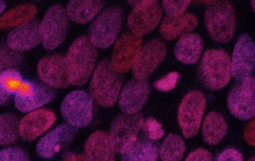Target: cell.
<instances>
[{
    "instance_id": "277c9868",
    "label": "cell",
    "mask_w": 255,
    "mask_h": 161,
    "mask_svg": "<svg viewBox=\"0 0 255 161\" xmlns=\"http://www.w3.org/2000/svg\"><path fill=\"white\" fill-rule=\"evenodd\" d=\"M205 22L210 36L216 41L229 42L235 32L236 17L229 1H218L206 9Z\"/></svg>"
},
{
    "instance_id": "d4e9b609",
    "label": "cell",
    "mask_w": 255,
    "mask_h": 161,
    "mask_svg": "<svg viewBox=\"0 0 255 161\" xmlns=\"http://www.w3.org/2000/svg\"><path fill=\"white\" fill-rule=\"evenodd\" d=\"M227 124L223 116L217 112H210L205 118L203 137L208 145H216L227 135Z\"/></svg>"
},
{
    "instance_id": "e0dca14e",
    "label": "cell",
    "mask_w": 255,
    "mask_h": 161,
    "mask_svg": "<svg viewBox=\"0 0 255 161\" xmlns=\"http://www.w3.org/2000/svg\"><path fill=\"white\" fill-rule=\"evenodd\" d=\"M74 135L73 128L61 124L40 140L36 151L42 158L51 159L70 143Z\"/></svg>"
},
{
    "instance_id": "d6986e66",
    "label": "cell",
    "mask_w": 255,
    "mask_h": 161,
    "mask_svg": "<svg viewBox=\"0 0 255 161\" xmlns=\"http://www.w3.org/2000/svg\"><path fill=\"white\" fill-rule=\"evenodd\" d=\"M115 152L107 134L96 132L87 141L84 161H115Z\"/></svg>"
},
{
    "instance_id": "ac0fdd59",
    "label": "cell",
    "mask_w": 255,
    "mask_h": 161,
    "mask_svg": "<svg viewBox=\"0 0 255 161\" xmlns=\"http://www.w3.org/2000/svg\"><path fill=\"white\" fill-rule=\"evenodd\" d=\"M56 116L53 112L40 110L25 116L20 122V134L26 141H32L53 126Z\"/></svg>"
},
{
    "instance_id": "836d02e7",
    "label": "cell",
    "mask_w": 255,
    "mask_h": 161,
    "mask_svg": "<svg viewBox=\"0 0 255 161\" xmlns=\"http://www.w3.org/2000/svg\"><path fill=\"white\" fill-rule=\"evenodd\" d=\"M189 1H164L163 5L168 15L178 16L183 14L187 7L189 6Z\"/></svg>"
},
{
    "instance_id": "ba28073f",
    "label": "cell",
    "mask_w": 255,
    "mask_h": 161,
    "mask_svg": "<svg viewBox=\"0 0 255 161\" xmlns=\"http://www.w3.org/2000/svg\"><path fill=\"white\" fill-rule=\"evenodd\" d=\"M144 119L141 114H125L119 116L112 124L110 140L115 151L123 153L138 138Z\"/></svg>"
},
{
    "instance_id": "cb8c5ba5",
    "label": "cell",
    "mask_w": 255,
    "mask_h": 161,
    "mask_svg": "<svg viewBox=\"0 0 255 161\" xmlns=\"http://www.w3.org/2000/svg\"><path fill=\"white\" fill-rule=\"evenodd\" d=\"M121 154V161H156L158 149L151 142L138 138Z\"/></svg>"
},
{
    "instance_id": "f546056e",
    "label": "cell",
    "mask_w": 255,
    "mask_h": 161,
    "mask_svg": "<svg viewBox=\"0 0 255 161\" xmlns=\"http://www.w3.org/2000/svg\"><path fill=\"white\" fill-rule=\"evenodd\" d=\"M142 130L147 136L148 139L152 141L161 139L165 135V132L161 124L153 118H148L145 121H144Z\"/></svg>"
},
{
    "instance_id": "5bb4252c",
    "label": "cell",
    "mask_w": 255,
    "mask_h": 161,
    "mask_svg": "<svg viewBox=\"0 0 255 161\" xmlns=\"http://www.w3.org/2000/svg\"><path fill=\"white\" fill-rule=\"evenodd\" d=\"M142 46V39L132 34L125 33L115 44L113 65L118 73H126L134 65Z\"/></svg>"
},
{
    "instance_id": "6da1fadb",
    "label": "cell",
    "mask_w": 255,
    "mask_h": 161,
    "mask_svg": "<svg viewBox=\"0 0 255 161\" xmlns=\"http://www.w3.org/2000/svg\"><path fill=\"white\" fill-rule=\"evenodd\" d=\"M97 52L86 37L79 38L71 46L66 60L69 81L75 85H84L92 74Z\"/></svg>"
},
{
    "instance_id": "7a4b0ae2",
    "label": "cell",
    "mask_w": 255,
    "mask_h": 161,
    "mask_svg": "<svg viewBox=\"0 0 255 161\" xmlns=\"http://www.w3.org/2000/svg\"><path fill=\"white\" fill-rule=\"evenodd\" d=\"M199 77L207 88L219 90L225 87L231 77L229 54L222 49L207 50L201 62Z\"/></svg>"
},
{
    "instance_id": "ffe728a7",
    "label": "cell",
    "mask_w": 255,
    "mask_h": 161,
    "mask_svg": "<svg viewBox=\"0 0 255 161\" xmlns=\"http://www.w3.org/2000/svg\"><path fill=\"white\" fill-rule=\"evenodd\" d=\"M41 41L40 25L31 22L11 31L7 37V44L11 49L26 50L34 47Z\"/></svg>"
},
{
    "instance_id": "83f0119b",
    "label": "cell",
    "mask_w": 255,
    "mask_h": 161,
    "mask_svg": "<svg viewBox=\"0 0 255 161\" xmlns=\"http://www.w3.org/2000/svg\"><path fill=\"white\" fill-rule=\"evenodd\" d=\"M185 151L184 141L176 135H169L164 141L160 152L162 161H180Z\"/></svg>"
},
{
    "instance_id": "4dcf8cb0",
    "label": "cell",
    "mask_w": 255,
    "mask_h": 161,
    "mask_svg": "<svg viewBox=\"0 0 255 161\" xmlns=\"http://www.w3.org/2000/svg\"><path fill=\"white\" fill-rule=\"evenodd\" d=\"M20 61L21 56L18 52L8 48H0V71L17 65Z\"/></svg>"
},
{
    "instance_id": "30bf717a",
    "label": "cell",
    "mask_w": 255,
    "mask_h": 161,
    "mask_svg": "<svg viewBox=\"0 0 255 161\" xmlns=\"http://www.w3.org/2000/svg\"><path fill=\"white\" fill-rule=\"evenodd\" d=\"M228 107L235 117L242 120L255 116V79L241 81L232 89L228 97Z\"/></svg>"
},
{
    "instance_id": "d590c367",
    "label": "cell",
    "mask_w": 255,
    "mask_h": 161,
    "mask_svg": "<svg viewBox=\"0 0 255 161\" xmlns=\"http://www.w3.org/2000/svg\"><path fill=\"white\" fill-rule=\"evenodd\" d=\"M185 161H213V158L208 151L199 149L190 153Z\"/></svg>"
},
{
    "instance_id": "484cf974",
    "label": "cell",
    "mask_w": 255,
    "mask_h": 161,
    "mask_svg": "<svg viewBox=\"0 0 255 161\" xmlns=\"http://www.w3.org/2000/svg\"><path fill=\"white\" fill-rule=\"evenodd\" d=\"M102 7L100 1H72L67 5V13L71 20L84 24L92 20Z\"/></svg>"
},
{
    "instance_id": "ab89813d",
    "label": "cell",
    "mask_w": 255,
    "mask_h": 161,
    "mask_svg": "<svg viewBox=\"0 0 255 161\" xmlns=\"http://www.w3.org/2000/svg\"><path fill=\"white\" fill-rule=\"evenodd\" d=\"M248 161H255L254 157H253V158H251Z\"/></svg>"
},
{
    "instance_id": "74e56055",
    "label": "cell",
    "mask_w": 255,
    "mask_h": 161,
    "mask_svg": "<svg viewBox=\"0 0 255 161\" xmlns=\"http://www.w3.org/2000/svg\"><path fill=\"white\" fill-rule=\"evenodd\" d=\"M62 161H84V157L80 155L69 154Z\"/></svg>"
},
{
    "instance_id": "2e32d148",
    "label": "cell",
    "mask_w": 255,
    "mask_h": 161,
    "mask_svg": "<svg viewBox=\"0 0 255 161\" xmlns=\"http://www.w3.org/2000/svg\"><path fill=\"white\" fill-rule=\"evenodd\" d=\"M150 95L147 81L132 80L128 83L120 97L119 106L126 114H135L146 104Z\"/></svg>"
},
{
    "instance_id": "e575fe53",
    "label": "cell",
    "mask_w": 255,
    "mask_h": 161,
    "mask_svg": "<svg viewBox=\"0 0 255 161\" xmlns=\"http://www.w3.org/2000/svg\"><path fill=\"white\" fill-rule=\"evenodd\" d=\"M216 161H243V155L234 149H227L216 157Z\"/></svg>"
},
{
    "instance_id": "f1b7e54d",
    "label": "cell",
    "mask_w": 255,
    "mask_h": 161,
    "mask_svg": "<svg viewBox=\"0 0 255 161\" xmlns=\"http://www.w3.org/2000/svg\"><path fill=\"white\" fill-rule=\"evenodd\" d=\"M18 120L13 114L0 116V145H10L18 138Z\"/></svg>"
},
{
    "instance_id": "4316f807",
    "label": "cell",
    "mask_w": 255,
    "mask_h": 161,
    "mask_svg": "<svg viewBox=\"0 0 255 161\" xmlns=\"http://www.w3.org/2000/svg\"><path fill=\"white\" fill-rule=\"evenodd\" d=\"M36 13L33 5L27 4L15 7L0 18V28L17 26L25 24L33 18Z\"/></svg>"
},
{
    "instance_id": "4fadbf2b",
    "label": "cell",
    "mask_w": 255,
    "mask_h": 161,
    "mask_svg": "<svg viewBox=\"0 0 255 161\" xmlns=\"http://www.w3.org/2000/svg\"><path fill=\"white\" fill-rule=\"evenodd\" d=\"M167 53L165 44L160 40H150L140 50L134 64L133 73L138 80L149 77L163 61Z\"/></svg>"
},
{
    "instance_id": "8d00e7d4",
    "label": "cell",
    "mask_w": 255,
    "mask_h": 161,
    "mask_svg": "<svg viewBox=\"0 0 255 161\" xmlns=\"http://www.w3.org/2000/svg\"><path fill=\"white\" fill-rule=\"evenodd\" d=\"M11 96V95L7 92L5 89L0 84V105L5 104V103L8 102Z\"/></svg>"
},
{
    "instance_id": "8992f818",
    "label": "cell",
    "mask_w": 255,
    "mask_h": 161,
    "mask_svg": "<svg viewBox=\"0 0 255 161\" xmlns=\"http://www.w3.org/2000/svg\"><path fill=\"white\" fill-rule=\"evenodd\" d=\"M206 108V98L203 93L194 91L183 99L179 107L178 120L185 138L194 137L200 129Z\"/></svg>"
},
{
    "instance_id": "5b68a950",
    "label": "cell",
    "mask_w": 255,
    "mask_h": 161,
    "mask_svg": "<svg viewBox=\"0 0 255 161\" xmlns=\"http://www.w3.org/2000/svg\"><path fill=\"white\" fill-rule=\"evenodd\" d=\"M123 20V12L120 7L106 9L91 26L90 36L92 43L102 48L111 46L119 34Z\"/></svg>"
},
{
    "instance_id": "f35d334b",
    "label": "cell",
    "mask_w": 255,
    "mask_h": 161,
    "mask_svg": "<svg viewBox=\"0 0 255 161\" xmlns=\"http://www.w3.org/2000/svg\"><path fill=\"white\" fill-rule=\"evenodd\" d=\"M5 7H6V4H5L4 1H0V13L4 10Z\"/></svg>"
},
{
    "instance_id": "7402d4cb",
    "label": "cell",
    "mask_w": 255,
    "mask_h": 161,
    "mask_svg": "<svg viewBox=\"0 0 255 161\" xmlns=\"http://www.w3.org/2000/svg\"><path fill=\"white\" fill-rule=\"evenodd\" d=\"M55 97V91L51 87L34 82L31 94L26 97H15V105L20 111L28 112L51 102Z\"/></svg>"
},
{
    "instance_id": "d6a6232c",
    "label": "cell",
    "mask_w": 255,
    "mask_h": 161,
    "mask_svg": "<svg viewBox=\"0 0 255 161\" xmlns=\"http://www.w3.org/2000/svg\"><path fill=\"white\" fill-rule=\"evenodd\" d=\"M0 161H29V158L22 149L13 147L0 151Z\"/></svg>"
},
{
    "instance_id": "1f68e13d",
    "label": "cell",
    "mask_w": 255,
    "mask_h": 161,
    "mask_svg": "<svg viewBox=\"0 0 255 161\" xmlns=\"http://www.w3.org/2000/svg\"><path fill=\"white\" fill-rule=\"evenodd\" d=\"M179 78H180V74L179 73H170L163 78L156 81L154 83V87L161 92H169L176 86Z\"/></svg>"
},
{
    "instance_id": "603a6c76",
    "label": "cell",
    "mask_w": 255,
    "mask_h": 161,
    "mask_svg": "<svg viewBox=\"0 0 255 161\" xmlns=\"http://www.w3.org/2000/svg\"><path fill=\"white\" fill-rule=\"evenodd\" d=\"M202 48V40L199 34H186L181 36L175 46V57L183 63H196L200 59Z\"/></svg>"
},
{
    "instance_id": "9a60e30c",
    "label": "cell",
    "mask_w": 255,
    "mask_h": 161,
    "mask_svg": "<svg viewBox=\"0 0 255 161\" xmlns=\"http://www.w3.org/2000/svg\"><path fill=\"white\" fill-rule=\"evenodd\" d=\"M38 73L41 80L51 86L63 88L70 83L66 61L61 56L42 59L38 65Z\"/></svg>"
},
{
    "instance_id": "8fae6325",
    "label": "cell",
    "mask_w": 255,
    "mask_h": 161,
    "mask_svg": "<svg viewBox=\"0 0 255 161\" xmlns=\"http://www.w3.org/2000/svg\"><path fill=\"white\" fill-rule=\"evenodd\" d=\"M162 9L157 1H139L128 20V26L137 37L151 32L161 20Z\"/></svg>"
},
{
    "instance_id": "9c48e42d",
    "label": "cell",
    "mask_w": 255,
    "mask_h": 161,
    "mask_svg": "<svg viewBox=\"0 0 255 161\" xmlns=\"http://www.w3.org/2000/svg\"><path fill=\"white\" fill-rule=\"evenodd\" d=\"M68 20L65 9L60 5L48 10L40 26V35L44 48L53 50L59 46L66 36Z\"/></svg>"
},
{
    "instance_id": "52a82bcc",
    "label": "cell",
    "mask_w": 255,
    "mask_h": 161,
    "mask_svg": "<svg viewBox=\"0 0 255 161\" xmlns=\"http://www.w3.org/2000/svg\"><path fill=\"white\" fill-rule=\"evenodd\" d=\"M61 110L64 119L72 127H86L93 118V101L84 91H74L62 102Z\"/></svg>"
},
{
    "instance_id": "7c38bea8",
    "label": "cell",
    "mask_w": 255,
    "mask_h": 161,
    "mask_svg": "<svg viewBox=\"0 0 255 161\" xmlns=\"http://www.w3.org/2000/svg\"><path fill=\"white\" fill-rule=\"evenodd\" d=\"M255 69V44L247 34L241 35L234 49L231 63L232 75L241 82L251 77Z\"/></svg>"
},
{
    "instance_id": "44dd1931",
    "label": "cell",
    "mask_w": 255,
    "mask_h": 161,
    "mask_svg": "<svg viewBox=\"0 0 255 161\" xmlns=\"http://www.w3.org/2000/svg\"><path fill=\"white\" fill-rule=\"evenodd\" d=\"M197 25L198 19L192 13H184L178 16L167 15L162 22L160 32L166 40H171L194 30Z\"/></svg>"
},
{
    "instance_id": "3957f363",
    "label": "cell",
    "mask_w": 255,
    "mask_h": 161,
    "mask_svg": "<svg viewBox=\"0 0 255 161\" xmlns=\"http://www.w3.org/2000/svg\"><path fill=\"white\" fill-rule=\"evenodd\" d=\"M122 86L121 75L108 61L100 63L90 85L92 96L104 107L113 106L117 102Z\"/></svg>"
}]
</instances>
